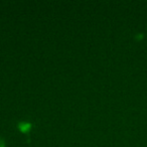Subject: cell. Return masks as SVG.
Returning <instances> with one entry per match:
<instances>
[{"mask_svg": "<svg viewBox=\"0 0 147 147\" xmlns=\"http://www.w3.org/2000/svg\"><path fill=\"white\" fill-rule=\"evenodd\" d=\"M0 147H5V145H4V141H3L1 138H0Z\"/></svg>", "mask_w": 147, "mask_h": 147, "instance_id": "2", "label": "cell"}, {"mask_svg": "<svg viewBox=\"0 0 147 147\" xmlns=\"http://www.w3.org/2000/svg\"><path fill=\"white\" fill-rule=\"evenodd\" d=\"M19 129L21 131H23V132H26V131H28L30 129V124L29 123H21L19 125Z\"/></svg>", "mask_w": 147, "mask_h": 147, "instance_id": "1", "label": "cell"}]
</instances>
